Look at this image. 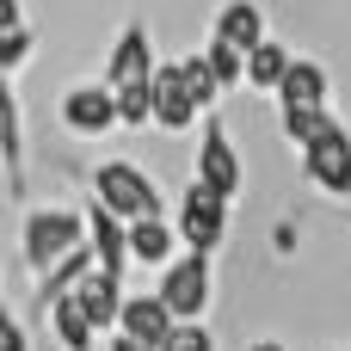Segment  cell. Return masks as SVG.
<instances>
[{
    "label": "cell",
    "instance_id": "obj_6",
    "mask_svg": "<svg viewBox=\"0 0 351 351\" xmlns=\"http://www.w3.org/2000/svg\"><path fill=\"white\" fill-rule=\"evenodd\" d=\"M62 130H68V136H80V142H93V136L117 130V93H111L105 80L68 86V93H62Z\"/></svg>",
    "mask_w": 351,
    "mask_h": 351
},
{
    "label": "cell",
    "instance_id": "obj_16",
    "mask_svg": "<svg viewBox=\"0 0 351 351\" xmlns=\"http://www.w3.org/2000/svg\"><path fill=\"white\" fill-rule=\"evenodd\" d=\"M173 253H179V228H173L167 216H142V222H130V259H136V265H154V271H160Z\"/></svg>",
    "mask_w": 351,
    "mask_h": 351
},
{
    "label": "cell",
    "instance_id": "obj_7",
    "mask_svg": "<svg viewBox=\"0 0 351 351\" xmlns=\"http://www.w3.org/2000/svg\"><path fill=\"white\" fill-rule=\"evenodd\" d=\"M154 111H148V130H167V136H179V130H191V123H204V105L191 99V86L179 80V62L173 68H154Z\"/></svg>",
    "mask_w": 351,
    "mask_h": 351
},
{
    "label": "cell",
    "instance_id": "obj_26",
    "mask_svg": "<svg viewBox=\"0 0 351 351\" xmlns=\"http://www.w3.org/2000/svg\"><path fill=\"white\" fill-rule=\"evenodd\" d=\"M0 351H31V333L12 308H0Z\"/></svg>",
    "mask_w": 351,
    "mask_h": 351
},
{
    "label": "cell",
    "instance_id": "obj_2",
    "mask_svg": "<svg viewBox=\"0 0 351 351\" xmlns=\"http://www.w3.org/2000/svg\"><path fill=\"white\" fill-rule=\"evenodd\" d=\"M19 247H25V265L43 278L56 259H68L74 247H86V216H80V210H62V204H43V210L25 216Z\"/></svg>",
    "mask_w": 351,
    "mask_h": 351
},
{
    "label": "cell",
    "instance_id": "obj_18",
    "mask_svg": "<svg viewBox=\"0 0 351 351\" xmlns=\"http://www.w3.org/2000/svg\"><path fill=\"white\" fill-rule=\"evenodd\" d=\"M86 271H93V247H74L68 259H56V265H49V271L37 278V302H31V308L43 315V308H49L56 296H68V290H74V284H80Z\"/></svg>",
    "mask_w": 351,
    "mask_h": 351
},
{
    "label": "cell",
    "instance_id": "obj_25",
    "mask_svg": "<svg viewBox=\"0 0 351 351\" xmlns=\"http://www.w3.org/2000/svg\"><path fill=\"white\" fill-rule=\"evenodd\" d=\"M160 351H216V339H210V327H197V321H173V333L160 339Z\"/></svg>",
    "mask_w": 351,
    "mask_h": 351
},
{
    "label": "cell",
    "instance_id": "obj_15",
    "mask_svg": "<svg viewBox=\"0 0 351 351\" xmlns=\"http://www.w3.org/2000/svg\"><path fill=\"white\" fill-rule=\"evenodd\" d=\"M271 99H278V105H327V99H333V80H327L321 62H302V56H296V62L284 68V80H278Z\"/></svg>",
    "mask_w": 351,
    "mask_h": 351
},
{
    "label": "cell",
    "instance_id": "obj_13",
    "mask_svg": "<svg viewBox=\"0 0 351 351\" xmlns=\"http://www.w3.org/2000/svg\"><path fill=\"white\" fill-rule=\"evenodd\" d=\"M74 302H80V315L93 321V333H105V327L117 333V308H123V284H117V278H105V271L93 265V271L74 284Z\"/></svg>",
    "mask_w": 351,
    "mask_h": 351
},
{
    "label": "cell",
    "instance_id": "obj_21",
    "mask_svg": "<svg viewBox=\"0 0 351 351\" xmlns=\"http://www.w3.org/2000/svg\"><path fill=\"white\" fill-rule=\"evenodd\" d=\"M154 80V74H148ZM148 80H130V86H111L117 93V130H148V111H154V86Z\"/></svg>",
    "mask_w": 351,
    "mask_h": 351
},
{
    "label": "cell",
    "instance_id": "obj_19",
    "mask_svg": "<svg viewBox=\"0 0 351 351\" xmlns=\"http://www.w3.org/2000/svg\"><path fill=\"white\" fill-rule=\"evenodd\" d=\"M296 56L278 43V37H265V43H253L247 49V86L253 93H278V80H284V68H290Z\"/></svg>",
    "mask_w": 351,
    "mask_h": 351
},
{
    "label": "cell",
    "instance_id": "obj_8",
    "mask_svg": "<svg viewBox=\"0 0 351 351\" xmlns=\"http://www.w3.org/2000/svg\"><path fill=\"white\" fill-rule=\"evenodd\" d=\"M197 185L222 191L228 204L241 197V148L228 142V130H222L216 117L204 123V142H197Z\"/></svg>",
    "mask_w": 351,
    "mask_h": 351
},
{
    "label": "cell",
    "instance_id": "obj_14",
    "mask_svg": "<svg viewBox=\"0 0 351 351\" xmlns=\"http://www.w3.org/2000/svg\"><path fill=\"white\" fill-rule=\"evenodd\" d=\"M0 160H6V185L25 191V123H19L12 74H0Z\"/></svg>",
    "mask_w": 351,
    "mask_h": 351
},
{
    "label": "cell",
    "instance_id": "obj_27",
    "mask_svg": "<svg viewBox=\"0 0 351 351\" xmlns=\"http://www.w3.org/2000/svg\"><path fill=\"white\" fill-rule=\"evenodd\" d=\"M12 25H25V6L19 0H0V31H12Z\"/></svg>",
    "mask_w": 351,
    "mask_h": 351
},
{
    "label": "cell",
    "instance_id": "obj_23",
    "mask_svg": "<svg viewBox=\"0 0 351 351\" xmlns=\"http://www.w3.org/2000/svg\"><path fill=\"white\" fill-rule=\"evenodd\" d=\"M179 80L191 86V99H197L204 111L222 99V86H216V74H210V62H204V56H185V62H179Z\"/></svg>",
    "mask_w": 351,
    "mask_h": 351
},
{
    "label": "cell",
    "instance_id": "obj_1",
    "mask_svg": "<svg viewBox=\"0 0 351 351\" xmlns=\"http://www.w3.org/2000/svg\"><path fill=\"white\" fill-rule=\"evenodd\" d=\"M93 204H105L117 222L167 216V210H160V185H154L136 160H99V167H93Z\"/></svg>",
    "mask_w": 351,
    "mask_h": 351
},
{
    "label": "cell",
    "instance_id": "obj_3",
    "mask_svg": "<svg viewBox=\"0 0 351 351\" xmlns=\"http://www.w3.org/2000/svg\"><path fill=\"white\" fill-rule=\"evenodd\" d=\"M179 241H185V253H222L228 247V197L222 191H210V185H185L179 191Z\"/></svg>",
    "mask_w": 351,
    "mask_h": 351
},
{
    "label": "cell",
    "instance_id": "obj_24",
    "mask_svg": "<svg viewBox=\"0 0 351 351\" xmlns=\"http://www.w3.org/2000/svg\"><path fill=\"white\" fill-rule=\"evenodd\" d=\"M31 49H37V31H31V25L0 31V74H19V68L31 62Z\"/></svg>",
    "mask_w": 351,
    "mask_h": 351
},
{
    "label": "cell",
    "instance_id": "obj_9",
    "mask_svg": "<svg viewBox=\"0 0 351 351\" xmlns=\"http://www.w3.org/2000/svg\"><path fill=\"white\" fill-rule=\"evenodd\" d=\"M86 247H93V265L123 284V271H130V222H117L105 204H86Z\"/></svg>",
    "mask_w": 351,
    "mask_h": 351
},
{
    "label": "cell",
    "instance_id": "obj_10",
    "mask_svg": "<svg viewBox=\"0 0 351 351\" xmlns=\"http://www.w3.org/2000/svg\"><path fill=\"white\" fill-rule=\"evenodd\" d=\"M160 62H154V37L142 19H130L111 43V62H105V86H130V80H148Z\"/></svg>",
    "mask_w": 351,
    "mask_h": 351
},
{
    "label": "cell",
    "instance_id": "obj_5",
    "mask_svg": "<svg viewBox=\"0 0 351 351\" xmlns=\"http://www.w3.org/2000/svg\"><path fill=\"white\" fill-rule=\"evenodd\" d=\"M154 296L173 308V321H204V308H210V253H173L160 265Z\"/></svg>",
    "mask_w": 351,
    "mask_h": 351
},
{
    "label": "cell",
    "instance_id": "obj_28",
    "mask_svg": "<svg viewBox=\"0 0 351 351\" xmlns=\"http://www.w3.org/2000/svg\"><path fill=\"white\" fill-rule=\"evenodd\" d=\"M111 351H154V346H136V339H123V333H117V339H111Z\"/></svg>",
    "mask_w": 351,
    "mask_h": 351
},
{
    "label": "cell",
    "instance_id": "obj_11",
    "mask_svg": "<svg viewBox=\"0 0 351 351\" xmlns=\"http://www.w3.org/2000/svg\"><path fill=\"white\" fill-rule=\"evenodd\" d=\"M117 333L123 339H136V346H154L160 351V339L173 333V308L148 290V296H123V308H117Z\"/></svg>",
    "mask_w": 351,
    "mask_h": 351
},
{
    "label": "cell",
    "instance_id": "obj_4",
    "mask_svg": "<svg viewBox=\"0 0 351 351\" xmlns=\"http://www.w3.org/2000/svg\"><path fill=\"white\" fill-rule=\"evenodd\" d=\"M302 173H308V185L327 191L333 204L351 197V130L339 117H327V130H321L315 142H302Z\"/></svg>",
    "mask_w": 351,
    "mask_h": 351
},
{
    "label": "cell",
    "instance_id": "obj_20",
    "mask_svg": "<svg viewBox=\"0 0 351 351\" xmlns=\"http://www.w3.org/2000/svg\"><path fill=\"white\" fill-rule=\"evenodd\" d=\"M204 62H210V74H216V86H222V93H228V86H247V49H234V43L210 37V43H204Z\"/></svg>",
    "mask_w": 351,
    "mask_h": 351
},
{
    "label": "cell",
    "instance_id": "obj_29",
    "mask_svg": "<svg viewBox=\"0 0 351 351\" xmlns=\"http://www.w3.org/2000/svg\"><path fill=\"white\" fill-rule=\"evenodd\" d=\"M247 351H290V346H278V339H259V346H247Z\"/></svg>",
    "mask_w": 351,
    "mask_h": 351
},
{
    "label": "cell",
    "instance_id": "obj_22",
    "mask_svg": "<svg viewBox=\"0 0 351 351\" xmlns=\"http://www.w3.org/2000/svg\"><path fill=\"white\" fill-rule=\"evenodd\" d=\"M278 117H284V136L302 148V142H315V136L327 130L333 111H327V105H278Z\"/></svg>",
    "mask_w": 351,
    "mask_h": 351
},
{
    "label": "cell",
    "instance_id": "obj_12",
    "mask_svg": "<svg viewBox=\"0 0 351 351\" xmlns=\"http://www.w3.org/2000/svg\"><path fill=\"white\" fill-rule=\"evenodd\" d=\"M210 37H222V43H234V49H253V43H265L271 31H265L259 0H222L216 19H210Z\"/></svg>",
    "mask_w": 351,
    "mask_h": 351
},
{
    "label": "cell",
    "instance_id": "obj_17",
    "mask_svg": "<svg viewBox=\"0 0 351 351\" xmlns=\"http://www.w3.org/2000/svg\"><path fill=\"white\" fill-rule=\"evenodd\" d=\"M43 321L56 327V346H62V351H93V339H99V333H93V321L80 315L74 290H68V296H56V302L43 308Z\"/></svg>",
    "mask_w": 351,
    "mask_h": 351
}]
</instances>
